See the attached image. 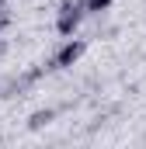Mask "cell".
Instances as JSON below:
<instances>
[{
	"mask_svg": "<svg viewBox=\"0 0 146 149\" xmlns=\"http://www.w3.org/2000/svg\"><path fill=\"white\" fill-rule=\"evenodd\" d=\"M52 118H56V108H38V111L28 114V128L32 132H42L45 125H52Z\"/></svg>",
	"mask_w": 146,
	"mask_h": 149,
	"instance_id": "3",
	"label": "cell"
},
{
	"mask_svg": "<svg viewBox=\"0 0 146 149\" xmlns=\"http://www.w3.org/2000/svg\"><path fill=\"white\" fill-rule=\"evenodd\" d=\"M84 3V14H105L115 0H80Z\"/></svg>",
	"mask_w": 146,
	"mask_h": 149,
	"instance_id": "4",
	"label": "cell"
},
{
	"mask_svg": "<svg viewBox=\"0 0 146 149\" xmlns=\"http://www.w3.org/2000/svg\"><path fill=\"white\" fill-rule=\"evenodd\" d=\"M4 3H7V0H0V7H4Z\"/></svg>",
	"mask_w": 146,
	"mask_h": 149,
	"instance_id": "6",
	"label": "cell"
},
{
	"mask_svg": "<svg viewBox=\"0 0 146 149\" xmlns=\"http://www.w3.org/2000/svg\"><path fill=\"white\" fill-rule=\"evenodd\" d=\"M80 21H84V3L80 0H63L59 10H56V31L63 38H70L80 28Z\"/></svg>",
	"mask_w": 146,
	"mask_h": 149,
	"instance_id": "2",
	"label": "cell"
},
{
	"mask_svg": "<svg viewBox=\"0 0 146 149\" xmlns=\"http://www.w3.org/2000/svg\"><path fill=\"white\" fill-rule=\"evenodd\" d=\"M84 52H87V42H84V38H70V42H63V45L52 52V59H49L45 66H49V70H73Z\"/></svg>",
	"mask_w": 146,
	"mask_h": 149,
	"instance_id": "1",
	"label": "cell"
},
{
	"mask_svg": "<svg viewBox=\"0 0 146 149\" xmlns=\"http://www.w3.org/2000/svg\"><path fill=\"white\" fill-rule=\"evenodd\" d=\"M7 28H11V10H7V3H4V7H0V35H4Z\"/></svg>",
	"mask_w": 146,
	"mask_h": 149,
	"instance_id": "5",
	"label": "cell"
}]
</instances>
